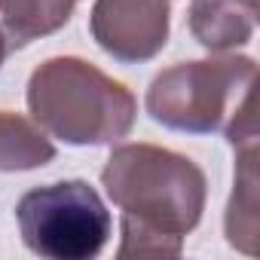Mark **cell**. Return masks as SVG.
<instances>
[{
	"mask_svg": "<svg viewBox=\"0 0 260 260\" xmlns=\"http://www.w3.org/2000/svg\"><path fill=\"white\" fill-rule=\"evenodd\" d=\"M101 184L119 208L122 242L116 257H178L205 211V172L184 153L159 144H116Z\"/></svg>",
	"mask_w": 260,
	"mask_h": 260,
	"instance_id": "6da1fadb",
	"label": "cell"
},
{
	"mask_svg": "<svg viewBox=\"0 0 260 260\" xmlns=\"http://www.w3.org/2000/svg\"><path fill=\"white\" fill-rule=\"evenodd\" d=\"M257 64L248 55L223 52L199 61H178L153 77L144 107L153 122L184 135L223 132L233 147L257 144L254 122Z\"/></svg>",
	"mask_w": 260,
	"mask_h": 260,
	"instance_id": "7a4b0ae2",
	"label": "cell"
},
{
	"mask_svg": "<svg viewBox=\"0 0 260 260\" xmlns=\"http://www.w3.org/2000/svg\"><path fill=\"white\" fill-rule=\"evenodd\" d=\"M25 101L43 132L71 147H113L138 119L132 89L77 55L46 58L31 74Z\"/></svg>",
	"mask_w": 260,
	"mask_h": 260,
	"instance_id": "3957f363",
	"label": "cell"
},
{
	"mask_svg": "<svg viewBox=\"0 0 260 260\" xmlns=\"http://www.w3.org/2000/svg\"><path fill=\"white\" fill-rule=\"evenodd\" d=\"M22 242L43 260H92L104 251L113 217L89 181H55L28 190L16 205Z\"/></svg>",
	"mask_w": 260,
	"mask_h": 260,
	"instance_id": "277c9868",
	"label": "cell"
},
{
	"mask_svg": "<svg viewBox=\"0 0 260 260\" xmlns=\"http://www.w3.org/2000/svg\"><path fill=\"white\" fill-rule=\"evenodd\" d=\"M169 0H95L89 13L92 40L119 64L156 58L169 43Z\"/></svg>",
	"mask_w": 260,
	"mask_h": 260,
	"instance_id": "5b68a950",
	"label": "cell"
},
{
	"mask_svg": "<svg viewBox=\"0 0 260 260\" xmlns=\"http://www.w3.org/2000/svg\"><path fill=\"white\" fill-rule=\"evenodd\" d=\"M187 25L202 49L223 55L251 43L257 10L254 0H193Z\"/></svg>",
	"mask_w": 260,
	"mask_h": 260,
	"instance_id": "8992f818",
	"label": "cell"
},
{
	"mask_svg": "<svg viewBox=\"0 0 260 260\" xmlns=\"http://www.w3.org/2000/svg\"><path fill=\"white\" fill-rule=\"evenodd\" d=\"M80 0H0V34L10 52L61 31Z\"/></svg>",
	"mask_w": 260,
	"mask_h": 260,
	"instance_id": "52a82bcc",
	"label": "cell"
},
{
	"mask_svg": "<svg viewBox=\"0 0 260 260\" xmlns=\"http://www.w3.org/2000/svg\"><path fill=\"white\" fill-rule=\"evenodd\" d=\"M239 150V169H236V184H233V196L226 205V217H223V230H226V242L245 254H257V233H260V220H257V144H245L236 147Z\"/></svg>",
	"mask_w": 260,
	"mask_h": 260,
	"instance_id": "ba28073f",
	"label": "cell"
},
{
	"mask_svg": "<svg viewBox=\"0 0 260 260\" xmlns=\"http://www.w3.org/2000/svg\"><path fill=\"white\" fill-rule=\"evenodd\" d=\"M52 159L55 144L34 119L0 110V172H31Z\"/></svg>",
	"mask_w": 260,
	"mask_h": 260,
	"instance_id": "9c48e42d",
	"label": "cell"
},
{
	"mask_svg": "<svg viewBox=\"0 0 260 260\" xmlns=\"http://www.w3.org/2000/svg\"><path fill=\"white\" fill-rule=\"evenodd\" d=\"M7 55H10V46H7V40H4V34H0V68H4V61H7Z\"/></svg>",
	"mask_w": 260,
	"mask_h": 260,
	"instance_id": "30bf717a",
	"label": "cell"
}]
</instances>
